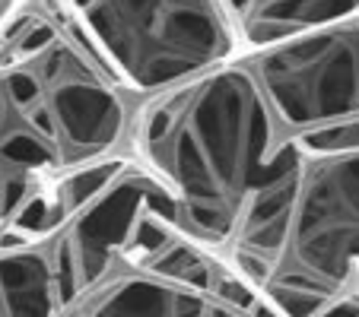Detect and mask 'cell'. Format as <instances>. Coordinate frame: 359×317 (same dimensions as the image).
<instances>
[{
	"instance_id": "obj_5",
	"label": "cell",
	"mask_w": 359,
	"mask_h": 317,
	"mask_svg": "<svg viewBox=\"0 0 359 317\" xmlns=\"http://www.w3.org/2000/svg\"><path fill=\"white\" fill-rule=\"evenodd\" d=\"M242 61L290 146L359 149V13L245 51Z\"/></svg>"
},
{
	"instance_id": "obj_4",
	"label": "cell",
	"mask_w": 359,
	"mask_h": 317,
	"mask_svg": "<svg viewBox=\"0 0 359 317\" xmlns=\"http://www.w3.org/2000/svg\"><path fill=\"white\" fill-rule=\"evenodd\" d=\"M102 61L137 99L245 55L226 0H67Z\"/></svg>"
},
{
	"instance_id": "obj_3",
	"label": "cell",
	"mask_w": 359,
	"mask_h": 317,
	"mask_svg": "<svg viewBox=\"0 0 359 317\" xmlns=\"http://www.w3.org/2000/svg\"><path fill=\"white\" fill-rule=\"evenodd\" d=\"M255 292L280 317H359V149L302 153Z\"/></svg>"
},
{
	"instance_id": "obj_1",
	"label": "cell",
	"mask_w": 359,
	"mask_h": 317,
	"mask_svg": "<svg viewBox=\"0 0 359 317\" xmlns=\"http://www.w3.org/2000/svg\"><path fill=\"white\" fill-rule=\"evenodd\" d=\"M130 155L169 190L178 225L255 289L280 235L302 149L280 134L242 57L137 101Z\"/></svg>"
},
{
	"instance_id": "obj_2",
	"label": "cell",
	"mask_w": 359,
	"mask_h": 317,
	"mask_svg": "<svg viewBox=\"0 0 359 317\" xmlns=\"http://www.w3.org/2000/svg\"><path fill=\"white\" fill-rule=\"evenodd\" d=\"M137 101L67 0H26L0 41V235H51L57 184L130 155Z\"/></svg>"
},
{
	"instance_id": "obj_7",
	"label": "cell",
	"mask_w": 359,
	"mask_h": 317,
	"mask_svg": "<svg viewBox=\"0 0 359 317\" xmlns=\"http://www.w3.org/2000/svg\"><path fill=\"white\" fill-rule=\"evenodd\" d=\"M55 302V270L45 238L20 241L0 235V317H51Z\"/></svg>"
},
{
	"instance_id": "obj_6",
	"label": "cell",
	"mask_w": 359,
	"mask_h": 317,
	"mask_svg": "<svg viewBox=\"0 0 359 317\" xmlns=\"http://www.w3.org/2000/svg\"><path fill=\"white\" fill-rule=\"evenodd\" d=\"M245 51L359 13V0H226Z\"/></svg>"
},
{
	"instance_id": "obj_9",
	"label": "cell",
	"mask_w": 359,
	"mask_h": 317,
	"mask_svg": "<svg viewBox=\"0 0 359 317\" xmlns=\"http://www.w3.org/2000/svg\"><path fill=\"white\" fill-rule=\"evenodd\" d=\"M22 7H26V0H0V41H4V35H7L10 22L20 16Z\"/></svg>"
},
{
	"instance_id": "obj_8",
	"label": "cell",
	"mask_w": 359,
	"mask_h": 317,
	"mask_svg": "<svg viewBox=\"0 0 359 317\" xmlns=\"http://www.w3.org/2000/svg\"><path fill=\"white\" fill-rule=\"evenodd\" d=\"M99 317H277L261 308H242V304H210V302H156L118 308Z\"/></svg>"
}]
</instances>
